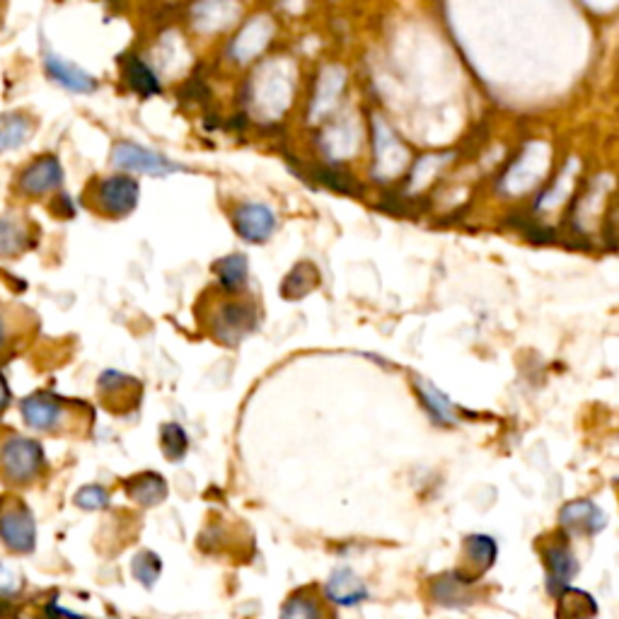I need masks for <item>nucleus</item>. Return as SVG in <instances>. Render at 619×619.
Returning <instances> with one entry per match:
<instances>
[{"mask_svg": "<svg viewBox=\"0 0 619 619\" xmlns=\"http://www.w3.org/2000/svg\"><path fill=\"white\" fill-rule=\"evenodd\" d=\"M45 450L37 441L10 433L0 441V480L13 486H27L45 472Z\"/></svg>", "mask_w": 619, "mask_h": 619, "instance_id": "1", "label": "nucleus"}, {"mask_svg": "<svg viewBox=\"0 0 619 619\" xmlns=\"http://www.w3.org/2000/svg\"><path fill=\"white\" fill-rule=\"evenodd\" d=\"M20 411H23V419L29 429L41 433H63L71 429V423H75L83 405L75 407L73 401L53 393H35L23 399Z\"/></svg>", "mask_w": 619, "mask_h": 619, "instance_id": "2", "label": "nucleus"}, {"mask_svg": "<svg viewBox=\"0 0 619 619\" xmlns=\"http://www.w3.org/2000/svg\"><path fill=\"white\" fill-rule=\"evenodd\" d=\"M0 540L17 554H27L37 545L35 516L17 498L0 502Z\"/></svg>", "mask_w": 619, "mask_h": 619, "instance_id": "3", "label": "nucleus"}, {"mask_svg": "<svg viewBox=\"0 0 619 619\" xmlns=\"http://www.w3.org/2000/svg\"><path fill=\"white\" fill-rule=\"evenodd\" d=\"M257 308L249 300H231L219 306L211 322V334L225 346H237L257 327Z\"/></svg>", "mask_w": 619, "mask_h": 619, "instance_id": "4", "label": "nucleus"}, {"mask_svg": "<svg viewBox=\"0 0 619 619\" xmlns=\"http://www.w3.org/2000/svg\"><path fill=\"white\" fill-rule=\"evenodd\" d=\"M138 182L126 175H114L95 184L92 199L95 209L102 211L112 219H124L138 206Z\"/></svg>", "mask_w": 619, "mask_h": 619, "instance_id": "5", "label": "nucleus"}, {"mask_svg": "<svg viewBox=\"0 0 619 619\" xmlns=\"http://www.w3.org/2000/svg\"><path fill=\"white\" fill-rule=\"evenodd\" d=\"M112 165L119 170H126V172H144V175H153V177H165L170 175V172L182 170L179 165H175V162H170L165 156L156 153V150L128 144V140H122V144L114 146Z\"/></svg>", "mask_w": 619, "mask_h": 619, "instance_id": "6", "label": "nucleus"}, {"mask_svg": "<svg viewBox=\"0 0 619 619\" xmlns=\"http://www.w3.org/2000/svg\"><path fill=\"white\" fill-rule=\"evenodd\" d=\"M61 182H63V168H61L59 158L41 156L20 172L15 189L17 194H23V197L37 199V197H45V194L53 189H59Z\"/></svg>", "mask_w": 619, "mask_h": 619, "instance_id": "7", "label": "nucleus"}, {"mask_svg": "<svg viewBox=\"0 0 619 619\" xmlns=\"http://www.w3.org/2000/svg\"><path fill=\"white\" fill-rule=\"evenodd\" d=\"M237 235L247 243H264L276 231V213L264 203H243L233 213Z\"/></svg>", "mask_w": 619, "mask_h": 619, "instance_id": "8", "label": "nucleus"}, {"mask_svg": "<svg viewBox=\"0 0 619 619\" xmlns=\"http://www.w3.org/2000/svg\"><path fill=\"white\" fill-rule=\"evenodd\" d=\"M45 69L49 73L51 81H57L63 88L71 92H81V95H90L97 90V81L88 71H83L75 66V63L61 59L59 53L53 51H45Z\"/></svg>", "mask_w": 619, "mask_h": 619, "instance_id": "9", "label": "nucleus"}, {"mask_svg": "<svg viewBox=\"0 0 619 619\" xmlns=\"http://www.w3.org/2000/svg\"><path fill=\"white\" fill-rule=\"evenodd\" d=\"M559 520L564 528L585 532V535H597L607 525V516L603 508H597L593 502H571L561 508Z\"/></svg>", "mask_w": 619, "mask_h": 619, "instance_id": "10", "label": "nucleus"}, {"mask_svg": "<svg viewBox=\"0 0 619 619\" xmlns=\"http://www.w3.org/2000/svg\"><path fill=\"white\" fill-rule=\"evenodd\" d=\"M29 330V310L0 302V358H8L17 349Z\"/></svg>", "mask_w": 619, "mask_h": 619, "instance_id": "11", "label": "nucleus"}, {"mask_svg": "<svg viewBox=\"0 0 619 619\" xmlns=\"http://www.w3.org/2000/svg\"><path fill=\"white\" fill-rule=\"evenodd\" d=\"M100 395L112 411H119L124 405L134 407L140 397V383L116 371H104L100 375Z\"/></svg>", "mask_w": 619, "mask_h": 619, "instance_id": "12", "label": "nucleus"}, {"mask_svg": "<svg viewBox=\"0 0 619 619\" xmlns=\"http://www.w3.org/2000/svg\"><path fill=\"white\" fill-rule=\"evenodd\" d=\"M327 595L336 605L351 607L368 601V589L351 569H336L327 581Z\"/></svg>", "mask_w": 619, "mask_h": 619, "instance_id": "13", "label": "nucleus"}, {"mask_svg": "<svg viewBox=\"0 0 619 619\" xmlns=\"http://www.w3.org/2000/svg\"><path fill=\"white\" fill-rule=\"evenodd\" d=\"M271 32H274V27H271V25L267 23V17H255L252 23H249V25L240 32V37H237V39L233 41L231 53H235L237 61L255 59L257 53L269 45Z\"/></svg>", "mask_w": 619, "mask_h": 619, "instance_id": "14", "label": "nucleus"}, {"mask_svg": "<svg viewBox=\"0 0 619 619\" xmlns=\"http://www.w3.org/2000/svg\"><path fill=\"white\" fill-rule=\"evenodd\" d=\"M126 492L140 506H158L168 498V482L158 472H140L126 482Z\"/></svg>", "mask_w": 619, "mask_h": 619, "instance_id": "15", "label": "nucleus"}, {"mask_svg": "<svg viewBox=\"0 0 619 619\" xmlns=\"http://www.w3.org/2000/svg\"><path fill=\"white\" fill-rule=\"evenodd\" d=\"M545 561L549 569V591L559 595L567 591L569 581L579 573V561H575V557L567 547H549L545 552Z\"/></svg>", "mask_w": 619, "mask_h": 619, "instance_id": "16", "label": "nucleus"}, {"mask_svg": "<svg viewBox=\"0 0 619 619\" xmlns=\"http://www.w3.org/2000/svg\"><path fill=\"white\" fill-rule=\"evenodd\" d=\"M35 134V122L27 114H0V153L15 150Z\"/></svg>", "mask_w": 619, "mask_h": 619, "instance_id": "17", "label": "nucleus"}, {"mask_svg": "<svg viewBox=\"0 0 619 619\" xmlns=\"http://www.w3.org/2000/svg\"><path fill=\"white\" fill-rule=\"evenodd\" d=\"M320 286V271L312 262H298L290 269V274L284 278V286H281V296L286 300H300L306 298L308 293Z\"/></svg>", "mask_w": 619, "mask_h": 619, "instance_id": "18", "label": "nucleus"}, {"mask_svg": "<svg viewBox=\"0 0 619 619\" xmlns=\"http://www.w3.org/2000/svg\"><path fill=\"white\" fill-rule=\"evenodd\" d=\"M124 78L128 85H132V90H136L140 97H156L162 92V85L156 71L138 57L124 59Z\"/></svg>", "mask_w": 619, "mask_h": 619, "instance_id": "19", "label": "nucleus"}, {"mask_svg": "<svg viewBox=\"0 0 619 619\" xmlns=\"http://www.w3.org/2000/svg\"><path fill=\"white\" fill-rule=\"evenodd\" d=\"M417 393L421 395L423 407H426L433 421L443 423V426H453V423H458V411H455L453 401L443 393H438V389L431 383H426V380H417Z\"/></svg>", "mask_w": 619, "mask_h": 619, "instance_id": "20", "label": "nucleus"}, {"mask_svg": "<svg viewBox=\"0 0 619 619\" xmlns=\"http://www.w3.org/2000/svg\"><path fill=\"white\" fill-rule=\"evenodd\" d=\"M215 276L225 293H237L247 284V257L245 255H227L213 264Z\"/></svg>", "mask_w": 619, "mask_h": 619, "instance_id": "21", "label": "nucleus"}, {"mask_svg": "<svg viewBox=\"0 0 619 619\" xmlns=\"http://www.w3.org/2000/svg\"><path fill=\"white\" fill-rule=\"evenodd\" d=\"M559 610H557V619H593L597 612V605L589 593L575 591V589H567L564 593H559Z\"/></svg>", "mask_w": 619, "mask_h": 619, "instance_id": "22", "label": "nucleus"}, {"mask_svg": "<svg viewBox=\"0 0 619 619\" xmlns=\"http://www.w3.org/2000/svg\"><path fill=\"white\" fill-rule=\"evenodd\" d=\"M160 445L168 460H182L189 450V438L179 423H162L160 429Z\"/></svg>", "mask_w": 619, "mask_h": 619, "instance_id": "23", "label": "nucleus"}, {"mask_svg": "<svg viewBox=\"0 0 619 619\" xmlns=\"http://www.w3.org/2000/svg\"><path fill=\"white\" fill-rule=\"evenodd\" d=\"M465 552L470 561H474L476 567L486 571L496 561V542L488 535H470L465 540Z\"/></svg>", "mask_w": 619, "mask_h": 619, "instance_id": "24", "label": "nucleus"}, {"mask_svg": "<svg viewBox=\"0 0 619 619\" xmlns=\"http://www.w3.org/2000/svg\"><path fill=\"white\" fill-rule=\"evenodd\" d=\"M29 243L27 231L20 221L13 219H3L0 221V255L8 257V255H15L20 249H25Z\"/></svg>", "mask_w": 619, "mask_h": 619, "instance_id": "25", "label": "nucleus"}, {"mask_svg": "<svg viewBox=\"0 0 619 619\" xmlns=\"http://www.w3.org/2000/svg\"><path fill=\"white\" fill-rule=\"evenodd\" d=\"M132 569H134L136 579L144 583L146 589H153L160 579V573H162V561L156 552H140L134 557Z\"/></svg>", "mask_w": 619, "mask_h": 619, "instance_id": "26", "label": "nucleus"}, {"mask_svg": "<svg viewBox=\"0 0 619 619\" xmlns=\"http://www.w3.org/2000/svg\"><path fill=\"white\" fill-rule=\"evenodd\" d=\"M508 223H510V225H518V231L523 233V235L528 237V240L537 243V245H549V243L557 240V233H554L552 227L540 225V223H535L532 219H520V215H513V219H510Z\"/></svg>", "mask_w": 619, "mask_h": 619, "instance_id": "27", "label": "nucleus"}, {"mask_svg": "<svg viewBox=\"0 0 619 619\" xmlns=\"http://www.w3.org/2000/svg\"><path fill=\"white\" fill-rule=\"evenodd\" d=\"M281 619H322V612H320L318 603L310 601V597L296 595L284 605V610H281Z\"/></svg>", "mask_w": 619, "mask_h": 619, "instance_id": "28", "label": "nucleus"}, {"mask_svg": "<svg viewBox=\"0 0 619 619\" xmlns=\"http://www.w3.org/2000/svg\"><path fill=\"white\" fill-rule=\"evenodd\" d=\"M75 506H81L83 510H102L110 506V494H107L104 486H83L78 494H75Z\"/></svg>", "mask_w": 619, "mask_h": 619, "instance_id": "29", "label": "nucleus"}, {"mask_svg": "<svg viewBox=\"0 0 619 619\" xmlns=\"http://www.w3.org/2000/svg\"><path fill=\"white\" fill-rule=\"evenodd\" d=\"M314 177H318L322 184H327L330 189L342 191V194H354L361 189L349 175H342V172H334L330 168H318L314 170Z\"/></svg>", "mask_w": 619, "mask_h": 619, "instance_id": "30", "label": "nucleus"}, {"mask_svg": "<svg viewBox=\"0 0 619 619\" xmlns=\"http://www.w3.org/2000/svg\"><path fill=\"white\" fill-rule=\"evenodd\" d=\"M20 589V579L13 567H8V564H0V595H10V593H17Z\"/></svg>", "mask_w": 619, "mask_h": 619, "instance_id": "31", "label": "nucleus"}, {"mask_svg": "<svg viewBox=\"0 0 619 619\" xmlns=\"http://www.w3.org/2000/svg\"><path fill=\"white\" fill-rule=\"evenodd\" d=\"M10 399H13V395H10V387L5 383V377L0 375V414L10 407Z\"/></svg>", "mask_w": 619, "mask_h": 619, "instance_id": "32", "label": "nucleus"}]
</instances>
